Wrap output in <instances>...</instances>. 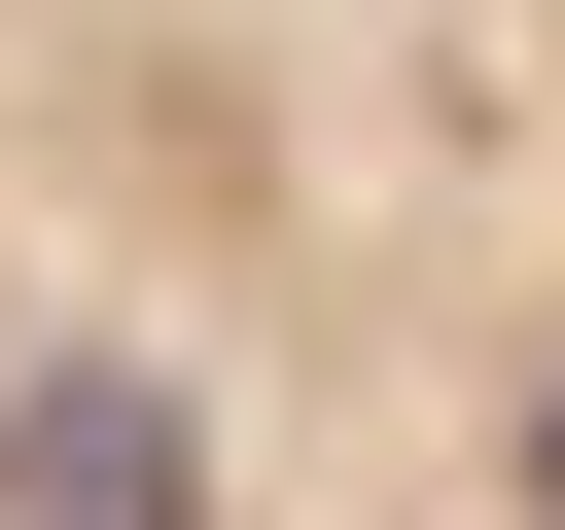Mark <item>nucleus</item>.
<instances>
[{"label": "nucleus", "mask_w": 565, "mask_h": 530, "mask_svg": "<svg viewBox=\"0 0 565 530\" xmlns=\"http://www.w3.org/2000/svg\"><path fill=\"white\" fill-rule=\"evenodd\" d=\"M0 530H565V0H0Z\"/></svg>", "instance_id": "nucleus-1"}]
</instances>
